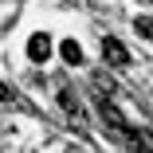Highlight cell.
<instances>
[{
  "label": "cell",
  "instance_id": "obj_7",
  "mask_svg": "<svg viewBox=\"0 0 153 153\" xmlns=\"http://www.w3.org/2000/svg\"><path fill=\"white\" fill-rule=\"evenodd\" d=\"M59 51H63V59H67L71 67H79V63H82V51H79V43H75V39H63V43H59Z\"/></svg>",
  "mask_w": 153,
  "mask_h": 153
},
{
  "label": "cell",
  "instance_id": "obj_5",
  "mask_svg": "<svg viewBox=\"0 0 153 153\" xmlns=\"http://www.w3.org/2000/svg\"><path fill=\"white\" fill-rule=\"evenodd\" d=\"M126 145H130V153H153V134L134 126V130L126 134Z\"/></svg>",
  "mask_w": 153,
  "mask_h": 153
},
{
  "label": "cell",
  "instance_id": "obj_2",
  "mask_svg": "<svg viewBox=\"0 0 153 153\" xmlns=\"http://www.w3.org/2000/svg\"><path fill=\"white\" fill-rule=\"evenodd\" d=\"M90 98H94V110H98V118L106 122V126L114 130V134H122V137H126L134 126H130V122H126V114H122L118 106H114V98H102V94H90Z\"/></svg>",
  "mask_w": 153,
  "mask_h": 153
},
{
  "label": "cell",
  "instance_id": "obj_4",
  "mask_svg": "<svg viewBox=\"0 0 153 153\" xmlns=\"http://www.w3.org/2000/svg\"><path fill=\"white\" fill-rule=\"evenodd\" d=\"M47 55H51V39L43 32H36L27 39V59H32V63H47Z\"/></svg>",
  "mask_w": 153,
  "mask_h": 153
},
{
  "label": "cell",
  "instance_id": "obj_8",
  "mask_svg": "<svg viewBox=\"0 0 153 153\" xmlns=\"http://www.w3.org/2000/svg\"><path fill=\"white\" fill-rule=\"evenodd\" d=\"M0 102H4V106H20V94H16L4 79H0Z\"/></svg>",
  "mask_w": 153,
  "mask_h": 153
},
{
  "label": "cell",
  "instance_id": "obj_1",
  "mask_svg": "<svg viewBox=\"0 0 153 153\" xmlns=\"http://www.w3.org/2000/svg\"><path fill=\"white\" fill-rule=\"evenodd\" d=\"M55 98H59V110H63V118H67V126L71 130H79V134H90V122H86V110H82V102H79V94L67 86V82H59L55 86Z\"/></svg>",
  "mask_w": 153,
  "mask_h": 153
},
{
  "label": "cell",
  "instance_id": "obj_9",
  "mask_svg": "<svg viewBox=\"0 0 153 153\" xmlns=\"http://www.w3.org/2000/svg\"><path fill=\"white\" fill-rule=\"evenodd\" d=\"M134 27H137V36L153 39V16H137V20H134Z\"/></svg>",
  "mask_w": 153,
  "mask_h": 153
},
{
  "label": "cell",
  "instance_id": "obj_3",
  "mask_svg": "<svg viewBox=\"0 0 153 153\" xmlns=\"http://www.w3.org/2000/svg\"><path fill=\"white\" fill-rule=\"evenodd\" d=\"M102 59H106V67H114V71H122V67H130V51L122 47V39H102Z\"/></svg>",
  "mask_w": 153,
  "mask_h": 153
},
{
  "label": "cell",
  "instance_id": "obj_6",
  "mask_svg": "<svg viewBox=\"0 0 153 153\" xmlns=\"http://www.w3.org/2000/svg\"><path fill=\"white\" fill-rule=\"evenodd\" d=\"M90 86H94V94L114 98V79H110V71H90Z\"/></svg>",
  "mask_w": 153,
  "mask_h": 153
}]
</instances>
